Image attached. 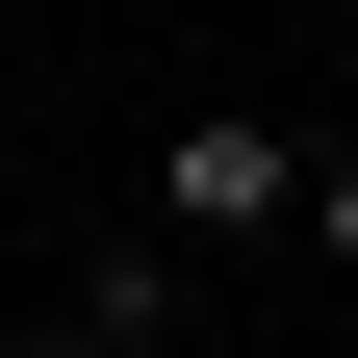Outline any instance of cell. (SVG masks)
Here are the masks:
<instances>
[{
    "mask_svg": "<svg viewBox=\"0 0 358 358\" xmlns=\"http://www.w3.org/2000/svg\"><path fill=\"white\" fill-rule=\"evenodd\" d=\"M154 231H179V256H282V231H307V128H282V103H179V128H154Z\"/></svg>",
    "mask_w": 358,
    "mask_h": 358,
    "instance_id": "6da1fadb",
    "label": "cell"
},
{
    "mask_svg": "<svg viewBox=\"0 0 358 358\" xmlns=\"http://www.w3.org/2000/svg\"><path fill=\"white\" fill-rule=\"evenodd\" d=\"M0 358H154V333H103V307H77V333H0Z\"/></svg>",
    "mask_w": 358,
    "mask_h": 358,
    "instance_id": "3957f363",
    "label": "cell"
},
{
    "mask_svg": "<svg viewBox=\"0 0 358 358\" xmlns=\"http://www.w3.org/2000/svg\"><path fill=\"white\" fill-rule=\"evenodd\" d=\"M307 256L358 282V128H307Z\"/></svg>",
    "mask_w": 358,
    "mask_h": 358,
    "instance_id": "7a4b0ae2",
    "label": "cell"
},
{
    "mask_svg": "<svg viewBox=\"0 0 358 358\" xmlns=\"http://www.w3.org/2000/svg\"><path fill=\"white\" fill-rule=\"evenodd\" d=\"M256 358H333V333H256Z\"/></svg>",
    "mask_w": 358,
    "mask_h": 358,
    "instance_id": "277c9868",
    "label": "cell"
}]
</instances>
